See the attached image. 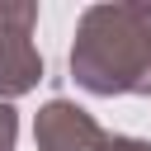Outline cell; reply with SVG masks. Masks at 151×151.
<instances>
[{
  "instance_id": "cell-1",
  "label": "cell",
  "mask_w": 151,
  "mask_h": 151,
  "mask_svg": "<svg viewBox=\"0 0 151 151\" xmlns=\"http://www.w3.org/2000/svg\"><path fill=\"white\" fill-rule=\"evenodd\" d=\"M71 76L90 94H151V9L94 5L80 14Z\"/></svg>"
},
{
  "instance_id": "cell-2",
  "label": "cell",
  "mask_w": 151,
  "mask_h": 151,
  "mask_svg": "<svg viewBox=\"0 0 151 151\" xmlns=\"http://www.w3.org/2000/svg\"><path fill=\"white\" fill-rule=\"evenodd\" d=\"M33 19H38L33 5H0V94L5 99L33 90L42 76V57L28 42Z\"/></svg>"
},
{
  "instance_id": "cell-3",
  "label": "cell",
  "mask_w": 151,
  "mask_h": 151,
  "mask_svg": "<svg viewBox=\"0 0 151 151\" xmlns=\"http://www.w3.org/2000/svg\"><path fill=\"white\" fill-rule=\"evenodd\" d=\"M33 137H38V151H104V142H109L99 132V123L66 99H52L38 109Z\"/></svg>"
},
{
  "instance_id": "cell-4",
  "label": "cell",
  "mask_w": 151,
  "mask_h": 151,
  "mask_svg": "<svg viewBox=\"0 0 151 151\" xmlns=\"http://www.w3.org/2000/svg\"><path fill=\"white\" fill-rule=\"evenodd\" d=\"M0 151H14V109L0 104Z\"/></svg>"
},
{
  "instance_id": "cell-5",
  "label": "cell",
  "mask_w": 151,
  "mask_h": 151,
  "mask_svg": "<svg viewBox=\"0 0 151 151\" xmlns=\"http://www.w3.org/2000/svg\"><path fill=\"white\" fill-rule=\"evenodd\" d=\"M104 151H151V142H142V137H109Z\"/></svg>"
}]
</instances>
